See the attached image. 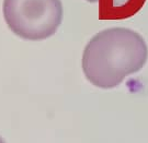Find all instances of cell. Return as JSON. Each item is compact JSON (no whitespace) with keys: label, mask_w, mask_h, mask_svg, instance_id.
Masks as SVG:
<instances>
[{"label":"cell","mask_w":148,"mask_h":143,"mask_svg":"<svg viewBox=\"0 0 148 143\" xmlns=\"http://www.w3.org/2000/svg\"><path fill=\"white\" fill-rule=\"evenodd\" d=\"M148 59L144 37L127 27L98 32L86 45L81 67L86 79L100 89H113L143 69Z\"/></svg>","instance_id":"cell-1"},{"label":"cell","mask_w":148,"mask_h":143,"mask_svg":"<svg viewBox=\"0 0 148 143\" xmlns=\"http://www.w3.org/2000/svg\"><path fill=\"white\" fill-rule=\"evenodd\" d=\"M2 12L9 28L25 41L53 36L64 18L60 0H3Z\"/></svg>","instance_id":"cell-2"},{"label":"cell","mask_w":148,"mask_h":143,"mask_svg":"<svg viewBox=\"0 0 148 143\" xmlns=\"http://www.w3.org/2000/svg\"><path fill=\"white\" fill-rule=\"evenodd\" d=\"M146 0H98L100 20H126L143 9Z\"/></svg>","instance_id":"cell-3"},{"label":"cell","mask_w":148,"mask_h":143,"mask_svg":"<svg viewBox=\"0 0 148 143\" xmlns=\"http://www.w3.org/2000/svg\"><path fill=\"white\" fill-rule=\"evenodd\" d=\"M86 1H88L90 3H98V0H86Z\"/></svg>","instance_id":"cell-4"},{"label":"cell","mask_w":148,"mask_h":143,"mask_svg":"<svg viewBox=\"0 0 148 143\" xmlns=\"http://www.w3.org/2000/svg\"><path fill=\"white\" fill-rule=\"evenodd\" d=\"M0 143H5V141H3V139L1 138V137H0Z\"/></svg>","instance_id":"cell-5"}]
</instances>
